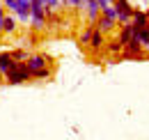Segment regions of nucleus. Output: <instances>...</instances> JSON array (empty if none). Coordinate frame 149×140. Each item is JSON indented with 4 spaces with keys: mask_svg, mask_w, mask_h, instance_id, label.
Masks as SVG:
<instances>
[{
    "mask_svg": "<svg viewBox=\"0 0 149 140\" xmlns=\"http://www.w3.org/2000/svg\"><path fill=\"white\" fill-rule=\"evenodd\" d=\"M101 14H103V16H108V18H112V21H117V9H115L112 5L103 7V9H101Z\"/></svg>",
    "mask_w": 149,
    "mask_h": 140,
    "instance_id": "4468645a",
    "label": "nucleus"
},
{
    "mask_svg": "<svg viewBox=\"0 0 149 140\" xmlns=\"http://www.w3.org/2000/svg\"><path fill=\"white\" fill-rule=\"evenodd\" d=\"M2 30H5L7 35H14V32H16V18H14V16H5V25H2Z\"/></svg>",
    "mask_w": 149,
    "mask_h": 140,
    "instance_id": "9d476101",
    "label": "nucleus"
},
{
    "mask_svg": "<svg viewBox=\"0 0 149 140\" xmlns=\"http://www.w3.org/2000/svg\"><path fill=\"white\" fill-rule=\"evenodd\" d=\"M2 78H5V76H2V71H0V83H2Z\"/></svg>",
    "mask_w": 149,
    "mask_h": 140,
    "instance_id": "6ab92c4d",
    "label": "nucleus"
},
{
    "mask_svg": "<svg viewBox=\"0 0 149 140\" xmlns=\"http://www.w3.org/2000/svg\"><path fill=\"white\" fill-rule=\"evenodd\" d=\"M112 7L117 9V23H122V25L131 21L133 9H135V7H131V5H129V0H115V2H112Z\"/></svg>",
    "mask_w": 149,
    "mask_h": 140,
    "instance_id": "f03ea898",
    "label": "nucleus"
},
{
    "mask_svg": "<svg viewBox=\"0 0 149 140\" xmlns=\"http://www.w3.org/2000/svg\"><path fill=\"white\" fill-rule=\"evenodd\" d=\"M60 5H67V0H60Z\"/></svg>",
    "mask_w": 149,
    "mask_h": 140,
    "instance_id": "a211bd4d",
    "label": "nucleus"
},
{
    "mask_svg": "<svg viewBox=\"0 0 149 140\" xmlns=\"http://www.w3.org/2000/svg\"><path fill=\"white\" fill-rule=\"evenodd\" d=\"M67 5H71L76 9H85V0H67Z\"/></svg>",
    "mask_w": 149,
    "mask_h": 140,
    "instance_id": "2eb2a0df",
    "label": "nucleus"
},
{
    "mask_svg": "<svg viewBox=\"0 0 149 140\" xmlns=\"http://www.w3.org/2000/svg\"><path fill=\"white\" fill-rule=\"evenodd\" d=\"M115 25H117V21H112V18H108V16H103V14L96 18V23H94V28H96L99 32H103V35H106V32H110Z\"/></svg>",
    "mask_w": 149,
    "mask_h": 140,
    "instance_id": "20e7f679",
    "label": "nucleus"
},
{
    "mask_svg": "<svg viewBox=\"0 0 149 140\" xmlns=\"http://www.w3.org/2000/svg\"><path fill=\"white\" fill-rule=\"evenodd\" d=\"M12 67H14V57H12V53H0V71H2V76L12 69Z\"/></svg>",
    "mask_w": 149,
    "mask_h": 140,
    "instance_id": "0eeeda50",
    "label": "nucleus"
},
{
    "mask_svg": "<svg viewBox=\"0 0 149 140\" xmlns=\"http://www.w3.org/2000/svg\"><path fill=\"white\" fill-rule=\"evenodd\" d=\"M131 23H133V28H135V30H142V28H147V14H145L142 9H133Z\"/></svg>",
    "mask_w": 149,
    "mask_h": 140,
    "instance_id": "39448f33",
    "label": "nucleus"
},
{
    "mask_svg": "<svg viewBox=\"0 0 149 140\" xmlns=\"http://www.w3.org/2000/svg\"><path fill=\"white\" fill-rule=\"evenodd\" d=\"M5 16H7V12H5V7H0V35H5V30H2V25H5Z\"/></svg>",
    "mask_w": 149,
    "mask_h": 140,
    "instance_id": "f3484780",
    "label": "nucleus"
},
{
    "mask_svg": "<svg viewBox=\"0 0 149 140\" xmlns=\"http://www.w3.org/2000/svg\"><path fill=\"white\" fill-rule=\"evenodd\" d=\"M145 48H147V53H149V44H147V46H145Z\"/></svg>",
    "mask_w": 149,
    "mask_h": 140,
    "instance_id": "aec40b11",
    "label": "nucleus"
},
{
    "mask_svg": "<svg viewBox=\"0 0 149 140\" xmlns=\"http://www.w3.org/2000/svg\"><path fill=\"white\" fill-rule=\"evenodd\" d=\"M103 44H106V35H103V32H99V30H94L92 39H90V46H92L94 51H101V48H103Z\"/></svg>",
    "mask_w": 149,
    "mask_h": 140,
    "instance_id": "6e6552de",
    "label": "nucleus"
},
{
    "mask_svg": "<svg viewBox=\"0 0 149 140\" xmlns=\"http://www.w3.org/2000/svg\"><path fill=\"white\" fill-rule=\"evenodd\" d=\"M25 64H28V69H30V74H32V71H37V69L48 67V57H46V55H41V53H35V55H28Z\"/></svg>",
    "mask_w": 149,
    "mask_h": 140,
    "instance_id": "7ed1b4c3",
    "label": "nucleus"
},
{
    "mask_svg": "<svg viewBox=\"0 0 149 140\" xmlns=\"http://www.w3.org/2000/svg\"><path fill=\"white\" fill-rule=\"evenodd\" d=\"M0 7H2V0H0Z\"/></svg>",
    "mask_w": 149,
    "mask_h": 140,
    "instance_id": "412c9836",
    "label": "nucleus"
},
{
    "mask_svg": "<svg viewBox=\"0 0 149 140\" xmlns=\"http://www.w3.org/2000/svg\"><path fill=\"white\" fill-rule=\"evenodd\" d=\"M122 51H124V44L119 39H115V41L108 44V53H112V55H122Z\"/></svg>",
    "mask_w": 149,
    "mask_h": 140,
    "instance_id": "9b49d317",
    "label": "nucleus"
},
{
    "mask_svg": "<svg viewBox=\"0 0 149 140\" xmlns=\"http://www.w3.org/2000/svg\"><path fill=\"white\" fill-rule=\"evenodd\" d=\"M51 67H44V69H37V71H32V78H37V80H44V78H51Z\"/></svg>",
    "mask_w": 149,
    "mask_h": 140,
    "instance_id": "f8f14e48",
    "label": "nucleus"
},
{
    "mask_svg": "<svg viewBox=\"0 0 149 140\" xmlns=\"http://www.w3.org/2000/svg\"><path fill=\"white\" fill-rule=\"evenodd\" d=\"M94 30H96V28H94L92 23H90V25H87V28L80 32V39H78V41H80V46H87V44H90V39H92Z\"/></svg>",
    "mask_w": 149,
    "mask_h": 140,
    "instance_id": "1a4fd4ad",
    "label": "nucleus"
},
{
    "mask_svg": "<svg viewBox=\"0 0 149 140\" xmlns=\"http://www.w3.org/2000/svg\"><path fill=\"white\" fill-rule=\"evenodd\" d=\"M9 53H12V57H14V62H25V60H28V55H30V53L21 51V48H16V51H9Z\"/></svg>",
    "mask_w": 149,
    "mask_h": 140,
    "instance_id": "ddd939ff",
    "label": "nucleus"
},
{
    "mask_svg": "<svg viewBox=\"0 0 149 140\" xmlns=\"http://www.w3.org/2000/svg\"><path fill=\"white\" fill-rule=\"evenodd\" d=\"M2 7L9 9V12H14L16 9V0H2Z\"/></svg>",
    "mask_w": 149,
    "mask_h": 140,
    "instance_id": "dca6fc26",
    "label": "nucleus"
},
{
    "mask_svg": "<svg viewBox=\"0 0 149 140\" xmlns=\"http://www.w3.org/2000/svg\"><path fill=\"white\" fill-rule=\"evenodd\" d=\"M5 78H7L9 85H21V83H28L32 78V74H30L25 62H14V67L5 74Z\"/></svg>",
    "mask_w": 149,
    "mask_h": 140,
    "instance_id": "f257e3e1",
    "label": "nucleus"
},
{
    "mask_svg": "<svg viewBox=\"0 0 149 140\" xmlns=\"http://www.w3.org/2000/svg\"><path fill=\"white\" fill-rule=\"evenodd\" d=\"M133 37H135V28H133V23L129 21V23L122 25V30H119V37H117V39H119L122 44H129Z\"/></svg>",
    "mask_w": 149,
    "mask_h": 140,
    "instance_id": "423d86ee",
    "label": "nucleus"
}]
</instances>
